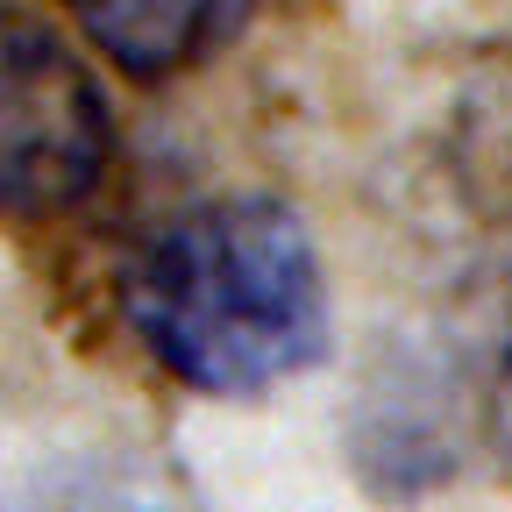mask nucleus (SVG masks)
<instances>
[{"instance_id": "nucleus-1", "label": "nucleus", "mask_w": 512, "mask_h": 512, "mask_svg": "<svg viewBox=\"0 0 512 512\" xmlns=\"http://www.w3.org/2000/svg\"><path fill=\"white\" fill-rule=\"evenodd\" d=\"M128 320L143 349L200 392H264L328 349V292L306 221L264 192H228L164 221L136 271Z\"/></svg>"}, {"instance_id": "nucleus-2", "label": "nucleus", "mask_w": 512, "mask_h": 512, "mask_svg": "<svg viewBox=\"0 0 512 512\" xmlns=\"http://www.w3.org/2000/svg\"><path fill=\"white\" fill-rule=\"evenodd\" d=\"M107 100L72 43L0 8V221L79 207L107 171Z\"/></svg>"}, {"instance_id": "nucleus-3", "label": "nucleus", "mask_w": 512, "mask_h": 512, "mask_svg": "<svg viewBox=\"0 0 512 512\" xmlns=\"http://www.w3.org/2000/svg\"><path fill=\"white\" fill-rule=\"evenodd\" d=\"M64 8L121 72L164 79L221 50L242 29L249 0H64Z\"/></svg>"}]
</instances>
